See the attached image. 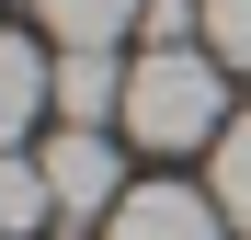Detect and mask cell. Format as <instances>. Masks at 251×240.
Wrapping results in <instances>:
<instances>
[{"label":"cell","mask_w":251,"mask_h":240,"mask_svg":"<svg viewBox=\"0 0 251 240\" xmlns=\"http://www.w3.org/2000/svg\"><path fill=\"white\" fill-rule=\"evenodd\" d=\"M46 12V34L57 46H114V34H137V12L149 0H34Z\"/></svg>","instance_id":"52a82bcc"},{"label":"cell","mask_w":251,"mask_h":240,"mask_svg":"<svg viewBox=\"0 0 251 240\" xmlns=\"http://www.w3.org/2000/svg\"><path fill=\"white\" fill-rule=\"evenodd\" d=\"M217 229H228V206L194 183H126V206L103 217V240H217Z\"/></svg>","instance_id":"3957f363"},{"label":"cell","mask_w":251,"mask_h":240,"mask_svg":"<svg viewBox=\"0 0 251 240\" xmlns=\"http://www.w3.org/2000/svg\"><path fill=\"white\" fill-rule=\"evenodd\" d=\"M46 217H57V194H46V160L0 149V240H34Z\"/></svg>","instance_id":"8992f818"},{"label":"cell","mask_w":251,"mask_h":240,"mask_svg":"<svg viewBox=\"0 0 251 240\" xmlns=\"http://www.w3.org/2000/svg\"><path fill=\"white\" fill-rule=\"evenodd\" d=\"M46 114H57V57L23 46V34H0V149L23 126H46Z\"/></svg>","instance_id":"277c9868"},{"label":"cell","mask_w":251,"mask_h":240,"mask_svg":"<svg viewBox=\"0 0 251 240\" xmlns=\"http://www.w3.org/2000/svg\"><path fill=\"white\" fill-rule=\"evenodd\" d=\"M205 57L251 69V0H205Z\"/></svg>","instance_id":"9c48e42d"},{"label":"cell","mask_w":251,"mask_h":240,"mask_svg":"<svg viewBox=\"0 0 251 240\" xmlns=\"http://www.w3.org/2000/svg\"><path fill=\"white\" fill-rule=\"evenodd\" d=\"M126 137L137 149H217L228 137V80L194 46H149L126 69Z\"/></svg>","instance_id":"6da1fadb"},{"label":"cell","mask_w":251,"mask_h":240,"mask_svg":"<svg viewBox=\"0 0 251 240\" xmlns=\"http://www.w3.org/2000/svg\"><path fill=\"white\" fill-rule=\"evenodd\" d=\"M34 160H46L57 229H92V217H114V206H126V172H114V137H103V126H57Z\"/></svg>","instance_id":"7a4b0ae2"},{"label":"cell","mask_w":251,"mask_h":240,"mask_svg":"<svg viewBox=\"0 0 251 240\" xmlns=\"http://www.w3.org/2000/svg\"><path fill=\"white\" fill-rule=\"evenodd\" d=\"M228 206V229H251V114H228V137H217V183H205Z\"/></svg>","instance_id":"ba28073f"},{"label":"cell","mask_w":251,"mask_h":240,"mask_svg":"<svg viewBox=\"0 0 251 240\" xmlns=\"http://www.w3.org/2000/svg\"><path fill=\"white\" fill-rule=\"evenodd\" d=\"M103 114H126L114 46H57V126H103Z\"/></svg>","instance_id":"5b68a950"}]
</instances>
